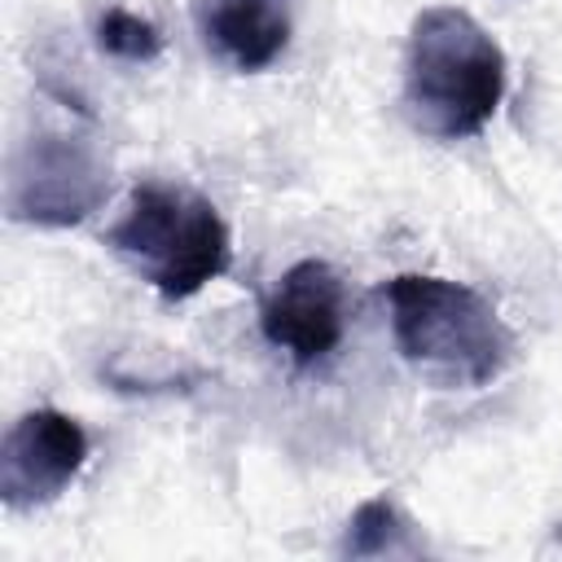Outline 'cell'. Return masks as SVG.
<instances>
[{
  "label": "cell",
  "instance_id": "obj_1",
  "mask_svg": "<svg viewBox=\"0 0 562 562\" xmlns=\"http://www.w3.org/2000/svg\"><path fill=\"white\" fill-rule=\"evenodd\" d=\"M505 97L501 44L457 4L413 18L404 57V114L435 140H465L487 127Z\"/></svg>",
  "mask_w": 562,
  "mask_h": 562
},
{
  "label": "cell",
  "instance_id": "obj_2",
  "mask_svg": "<svg viewBox=\"0 0 562 562\" xmlns=\"http://www.w3.org/2000/svg\"><path fill=\"white\" fill-rule=\"evenodd\" d=\"M391 334L400 356L439 386H487L514 360V334L470 285L400 272L386 281Z\"/></svg>",
  "mask_w": 562,
  "mask_h": 562
},
{
  "label": "cell",
  "instance_id": "obj_3",
  "mask_svg": "<svg viewBox=\"0 0 562 562\" xmlns=\"http://www.w3.org/2000/svg\"><path fill=\"white\" fill-rule=\"evenodd\" d=\"M105 246L123 255L162 299H189L233 263L220 211L202 193L162 180L132 189L127 211L105 228Z\"/></svg>",
  "mask_w": 562,
  "mask_h": 562
},
{
  "label": "cell",
  "instance_id": "obj_4",
  "mask_svg": "<svg viewBox=\"0 0 562 562\" xmlns=\"http://www.w3.org/2000/svg\"><path fill=\"white\" fill-rule=\"evenodd\" d=\"M110 193V162L83 132L35 127L9 154L4 211L18 224L70 228L88 220Z\"/></svg>",
  "mask_w": 562,
  "mask_h": 562
},
{
  "label": "cell",
  "instance_id": "obj_5",
  "mask_svg": "<svg viewBox=\"0 0 562 562\" xmlns=\"http://www.w3.org/2000/svg\"><path fill=\"white\" fill-rule=\"evenodd\" d=\"M88 461L83 426L61 408L22 413L0 443V501L9 509H35L57 501Z\"/></svg>",
  "mask_w": 562,
  "mask_h": 562
},
{
  "label": "cell",
  "instance_id": "obj_6",
  "mask_svg": "<svg viewBox=\"0 0 562 562\" xmlns=\"http://www.w3.org/2000/svg\"><path fill=\"white\" fill-rule=\"evenodd\" d=\"M263 338L285 351L299 369L325 360L342 342L347 290L325 259H299L259 307Z\"/></svg>",
  "mask_w": 562,
  "mask_h": 562
},
{
  "label": "cell",
  "instance_id": "obj_7",
  "mask_svg": "<svg viewBox=\"0 0 562 562\" xmlns=\"http://www.w3.org/2000/svg\"><path fill=\"white\" fill-rule=\"evenodd\" d=\"M294 0H198L206 48L233 70H268L290 44Z\"/></svg>",
  "mask_w": 562,
  "mask_h": 562
},
{
  "label": "cell",
  "instance_id": "obj_8",
  "mask_svg": "<svg viewBox=\"0 0 562 562\" xmlns=\"http://www.w3.org/2000/svg\"><path fill=\"white\" fill-rule=\"evenodd\" d=\"M342 558H382V553H413V540H408V518L386 501V496H373L364 501L351 518H347V531H342Z\"/></svg>",
  "mask_w": 562,
  "mask_h": 562
},
{
  "label": "cell",
  "instance_id": "obj_9",
  "mask_svg": "<svg viewBox=\"0 0 562 562\" xmlns=\"http://www.w3.org/2000/svg\"><path fill=\"white\" fill-rule=\"evenodd\" d=\"M97 44L119 57V61H154L162 53V35L154 22L127 13V9H105L97 22Z\"/></svg>",
  "mask_w": 562,
  "mask_h": 562
}]
</instances>
